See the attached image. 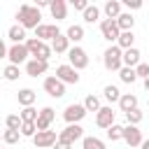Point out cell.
<instances>
[{
  "mask_svg": "<svg viewBox=\"0 0 149 149\" xmlns=\"http://www.w3.org/2000/svg\"><path fill=\"white\" fill-rule=\"evenodd\" d=\"M140 51L135 49V47H130V49H126L123 54H121V63H123V68H135L137 63H140Z\"/></svg>",
  "mask_w": 149,
  "mask_h": 149,
  "instance_id": "obj_17",
  "label": "cell"
},
{
  "mask_svg": "<svg viewBox=\"0 0 149 149\" xmlns=\"http://www.w3.org/2000/svg\"><path fill=\"white\" fill-rule=\"evenodd\" d=\"M119 107H121L123 114L130 112V109H137V95H135V93H121V98H119Z\"/></svg>",
  "mask_w": 149,
  "mask_h": 149,
  "instance_id": "obj_18",
  "label": "cell"
},
{
  "mask_svg": "<svg viewBox=\"0 0 149 149\" xmlns=\"http://www.w3.org/2000/svg\"><path fill=\"white\" fill-rule=\"evenodd\" d=\"M19 137H21V133H19V130H9V128H7V130L2 133V142H7V144H16V142H19Z\"/></svg>",
  "mask_w": 149,
  "mask_h": 149,
  "instance_id": "obj_37",
  "label": "cell"
},
{
  "mask_svg": "<svg viewBox=\"0 0 149 149\" xmlns=\"http://www.w3.org/2000/svg\"><path fill=\"white\" fill-rule=\"evenodd\" d=\"M81 105H84L86 112H98V109H100V98H98V95H86V100H84Z\"/></svg>",
  "mask_w": 149,
  "mask_h": 149,
  "instance_id": "obj_28",
  "label": "cell"
},
{
  "mask_svg": "<svg viewBox=\"0 0 149 149\" xmlns=\"http://www.w3.org/2000/svg\"><path fill=\"white\" fill-rule=\"evenodd\" d=\"M7 56V47H5V42L0 40V58H5Z\"/></svg>",
  "mask_w": 149,
  "mask_h": 149,
  "instance_id": "obj_43",
  "label": "cell"
},
{
  "mask_svg": "<svg viewBox=\"0 0 149 149\" xmlns=\"http://www.w3.org/2000/svg\"><path fill=\"white\" fill-rule=\"evenodd\" d=\"M95 123H98L100 128L114 126V112H112V107H100V109L95 112Z\"/></svg>",
  "mask_w": 149,
  "mask_h": 149,
  "instance_id": "obj_15",
  "label": "cell"
},
{
  "mask_svg": "<svg viewBox=\"0 0 149 149\" xmlns=\"http://www.w3.org/2000/svg\"><path fill=\"white\" fill-rule=\"evenodd\" d=\"M72 7L79 9V12H84V9L88 7V2H86V0H72Z\"/></svg>",
  "mask_w": 149,
  "mask_h": 149,
  "instance_id": "obj_41",
  "label": "cell"
},
{
  "mask_svg": "<svg viewBox=\"0 0 149 149\" xmlns=\"http://www.w3.org/2000/svg\"><path fill=\"white\" fill-rule=\"evenodd\" d=\"M121 133H123V126H109L107 128V140H112V142H116V140H121Z\"/></svg>",
  "mask_w": 149,
  "mask_h": 149,
  "instance_id": "obj_36",
  "label": "cell"
},
{
  "mask_svg": "<svg viewBox=\"0 0 149 149\" xmlns=\"http://www.w3.org/2000/svg\"><path fill=\"white\" fill-rule=\"evenodd\" d=\"M19 116H21V121H26V123H35V119H37V109H35V107H23Z\"/></svg>",
  "mask_w": 149,
  "mask_h": 149,
  "instance_id": "obj_31",
  "label": "cell"
},
{
  "mask_svg": "<svg viewBox=\"0 0 149 149\" xmlns=\"http://www.w3.org/2000/svg\"><path fill=\"white\" fill-rule=\"evenodd\" d=\"M102 95H105V100H109V102H119V98H121V91H119L116 86L107 84V86H105V91H102Z\"/></svg>",
  "mask_w": 149,
  "mask_h": 149,
  "instance_id": "obj_27",
  "label": "cell"
},
{
  "mask_svg": "<svg viewBox=\"0 0 149 149\" xmlns=\"http://www.w3.org/2000/svg\"><path fill=\"white\" fill-rule=\"evenodd\" d=\"M102 12H105V16H107V19L116 21V16L121 14V2H119V0H107V2H105V7H102Z\"/></svg>",
  "mask_w": 149,
  "mask_h": 149,
  "instance_id": "obj_20",
  "label": "cell"
},
{
  "mask_svg": "<svg viewBox=\"0 0 149 149\" xmlns=\"http://www.w3.org/2000/svg\"><path fill=\"white\" fill-rule=\"evenodd\" d=\"M98 19H100V9H98L95 5H88V7L84 9V21H86V23H95Z\"/></svg>",
  "mask_w": 149,
  "mask_h": 149,
  "instance_id": "obj_26",
  "label": "cell"
},
{
  "mask_svg": "<svg viewBox=\"0 0 149 149\" xmlns=\"http://www.w3.org/2000/svg\"><path fill=\"white\" fill-rule=\"evenodd\" d=\"M5 123H7V128H9V130H19L23 121H21V116H19V114H9V116L5 119Z\"/></svg>",
  "mask_w": 149,
  "mask_h": 149,
  "instance_id": "obj_35",
  "label": "cell"
},
{
  "mask_svg": "<svg viewBox=\"0 0 149 149\" xmlns=\"http://www.w3.org/2000/svg\"><path fill=\"white\" fill-rule=\"evenodd\" d=\"M135 44V35H133V30H126V33H119V37H116V47L121 49V51H126V49H130Z\"/></svg>",
  "mask_w": 149,
  "mask_h": 149,
  "instance_id": "obj_21",
  "label": "cell"
},
{
  "mask_svg": "<svg viewBox=\"0 0 149 149\" xmlns=\"http://www.w3.org/2000/svg\"><path fill=\"white\" fill-rule=\"evenodd\" d=\"M81 147L84 149H105V142L98 140V137H84L81 140Z\"/></svg>",
  "mask_w": 149,
  "mask_h": 149,
  "instance_id": "obj_32",
  "label": "cell"
},
{
  "mask_svg": "<svg viewBox=\"0 0 149 149\" xmlns=\"http://www.w3.org/2000/svg\"><path fill=\"white\" fill-rule=\"evenodd\" d=\"M49 12L56 21H63L68 16V2L65 0H49Z\"/></svg>",
  "mask_w": 149,
  "mask_h": 149,
  "instance_id": "obj_16",
  "label": "cell"
},
{
  "mask_svg": "<svg viewBox=\"0 0 149 149\" xmlns=\"http://www.w3.org/2000/svg\"><path fill=\"white\" fill-rule=\"evenodd\" d=\"M33 142L37 149H49L58 142V135H56V130H37L33 135Z\"/></svg>",
  "mask_w": 149,
  "mask_h": 149,
  "instance_id": "obj_5",
  "label": "cell"
},
{
  "mask_svg": "<svg viewBox=\"0 0 149 149\" xmlns=\"http://www.w3.org/2000/svg\"><path fill=\"white\" fill-rule=\"evenodd\" d=\"M147 107H149V100H147Z\"/></svg>",
  "mask_w": 149,
  "mask_h": 149,
  "instance_id": "obj_48",
  "label": "cell"
},
{
  "mask_svg": "<svg viewBox=\"0 0 149 149\" xmlns=\"http://www.w3.org/2000/svg\"><path fill=\"white\" fill-rule=\"evenodd\" d=\"M58 35H61V30H58L56 23H40V26L35 28V37H37L40 42H44V40H54V37H58Z\"/></svg>",
  "mask_w": 149,
  "mask_h": 149,
  "instance_id": "obj_9",
  "label": "cell"
},
{
  "mask_svg": "<svg viewBox=\"0 0 149 149\" xmlns=\"http://www.w3.org/2000/svg\"><path fill=\"white\" fill-rule=\"evenodd\" d=\"M7 37H9L14 44H23V40H26V30L16 23V26H12V28L7 30Z\"/></svg>",
  "mask_w": 149,
  "mask_h": 149,
  "instance_id": "obj_24",
  "label": "cell"
},
{
  "mask_svg": "<svg viewBox=\"0 0 149 149\" xmlns=\"http://www.w3.org/2000/svg\"><path fill=\"white\" fill-rule=\"evenodd\" d=\"M81 137H84V128H81L79 123H70L65 130H61V133H58V142L70 144V147H72L77 140H81Z\"/></svg>",
  "mask_w": 149,
  "mask_h": 149,
  "instance_id": "obj_4",
  "label": "cell"
},
{
  "mask_svg": "<svg viewBox=\"0 0 149 149\" xmlns=\"http://www.w3.org/2000/svg\"><path fill=\"white\" fill-rule=\"evenodd\" d=\"M7 58H9V65H21L26 58H28V49H26V44H12L9 49H7Z\"/></svg>",
  "mask_w": 149,
  "mask_h": 149,
  "instance_id": "obj_6",
  "label": "cell"
},
{
  "mask_svg": "<svg viewBox=\"0 0 149 149\" xmlns=\"http://www.w3.org/2000/svg\"><path fill=\"white\" fill-rule=\"evenodd\" d=\"M0 140H2V135H0Z\"/></svg>",
  "mask_w": 149,
  "mask_h": 149,
  "instance_id": "obj_49",
  "label": "cell"
},
{
  "mask_svg": "<svg viewBox=\"0 0 149 149\" xmlns=\"http://www.w3.org/2000/svg\"><path fill=\"white\" fill-rule=\"evenodd\" d=\"M44 91H47L51 98H63V95H65V84L58 81L56 77H47V79H44Z\"/></svg>",
  "mask_w": 149,
  "mask_h": 149,
  "instance_id": "obj_12",
  "label": "cell"
},
{
  "mask_svg": "<svg viewBox=\"0 0 149 149\" xmlns=\"http://www.w3.org/2000/svg\"><path fill=\"white\" fill-rule=\"evenodd\" d=\"M121 140H126L130 147H140V144H142V130H140L137 126H123Z\"/></svg>",
  "mask_w": 149,
  "mask_h": 149,
  "instance_id": "obj_13",
  "label": "cell"
},
{
  "mask_svg": "<svg viewBox=\"0 0 149 149\" xmlns=\"http://www.w3.org/2000/svg\"><path fill=\"white\" fill-rule=\"evenodd\" d=\"M2 74H5L7 81H16V79H19V68H16V65H7Z\"/></svg>",
  "mask_w": 149,
  "mask_h": 149,
  "instance_id": "obj_38",
  "label": "cell"
},
{
  "mask_svg": "<svg viewBox=\"0 0 149 149\" xmlns=\"http://www.w3.org/2000/svg\"><path fill=\"white\" fill-rule=\"evenodd\" d=\"M142 112L140 109H130V112H126V121H128V126H137L140 121H142Z\"/></svg>",
  "mask_w": 149,
  "mask_h": 149,
  "instance_id": "obj_33",
  "label": "cell"
},
{
  "mask_svg": "<svg viewBox=\"0 0 149 149\" xmlns=\"http://www.w3.org/2000/svg\"><path fill=\"white\" fill-rule=\"evenodd\" d=\"M68 49H70V42H68L65 35H58V37L51 40V51H56V54H68Z\"/></svg>",
  "mask_w": 149,
  "mask_h": 149,
  "instance_id": "obj_23",
  "label": "cell"
},
{
  "mask_svg": "<svg viewBox=\"0 0 149 149\" xmlns=\"http://www.w3.org/2000/svg\"><path fill=\"white\" fill-rule=\"evenodd\" d=\"M100 33H102V37L107 40V42H116V37H119V26H116V21H112V19H102L100 21Z\"/></svg>",
  "mask_w": 149,
  "mask_h": 149,
  "instance_id": "obj_10",
  "label": "cell"
},
{
  "mask_svg": "<svg viewBox=\"0 0 149 149\" xmlns=\"http://www.w3.org/2000/svg\"><path fill=\"white\" fill-rule=\"evenodd\" d=\"M123 5H126L128 9H140V7H142L140 0H123Z\"/></svg>",
  "mask_w": 149,
  "mask_h": 149,
  "instance_id": "obj_42",
  "label": "cell"
},
{
  "mask_svg": "<svg viewBox=\"0 0 149 149\" xmlns=\"http://www.w3.org/2000/svg\"><path fill=\"white\" fill-rule=\"evenodd\" d=\"M51 54H54V51H51V47H49L47 42H42V44H40V49H37V54H35V58H37V61H47V63H49Z\"/></svg>",
  "mask_w": 149,
  "mask_h": 149,
  "instance_id": "obj_29",
  "label": "cell"
},
{
  "mask_svg": "<svg viewBox=\"0 0 149 149\" xmlns=\"http://www.w3.org/2000/svg\"><path fill=\"white\" fill-rule=\"evenodd\" d=\"M119 79H121L123 84H133L137 77H135V70H133V68H121V70H119Z\"/></svg>",
  "mask_w": 149,
  "mask_h": 149,
  "instance_id": "obj_30",
  "label": "cell"
},
{
  "mask_svg": "<svg viewBox=\"0 0 149 149\" xmlns=\"http://www.w3.org/2000/svg\"><path fill=\"white\" fill-rule=\"evenodd\" d=\"M133 70H135V77H142V79H147V77H149V63H142V61H140Z\"/></svg>",
  "mask_w": 149,
  "mask_h": 149,
  "instance_id": "obj_40",
  "label": "cell"
},
{
  "mask_svg": "<svg viewBox=\"0 0 149 149\" xmlns=\"http://www.w3.org/2000/svg\"><path fill=\"white\" fill-rule=\"evenodd\" d=\"M47 5H49V0H37V2H35L37 9H40V7H47Z\"/></svg>",
  "mask_w": 149,
  "mask_h": 149,
  "instance_id": "obj_45",
  "label": "cell"
},
{
  "mask_svg": "<svg viewBox=\"0 0 149 149\" xmlns=\"http://www.w3.org/2000/svg\"><path fill=\"white\" fill-rule=\"evenodd\" d=\"M84 116H86V109H84V105H77V102L68 105L65 112H63V119L68 121V126H70V123H79Z\"/></svg>",
  "mask_w": 149,
  "mask_h": 149,
  "instance_id": "obj_7",
  "label": "cell"
},
{
  "mask_svg": "<svg viewBox=\"0 0 149 149\" xmlns=\"http://www.w3.org/2000/svg\"><path fill=\"white\" fill-rule=\"evenodd\" d=\"M54 149H72V147H70V144H63V142H56Z\"/></svg>",
  "mask_w": 149,
  "mask_h": 149,
  "instance_id": "obj_44",
  "label": "cell"
},
{
  "mask_svg": "<svg viewBox=\"0 0 149 149\" xmlns=\"http://www.w3.org/2000/svg\"><path fill=\"white\" fill-rule=\"evenodd\" d=\"M35 91L33 88H21L19 93H16V100H19V105H23V107H33V102H35Z\"/></svg>",
  "mask_w": 149,
  "mask_h": 149,
  "instance_id": "obj_22",
  "label": "cell"
},
{
  "mask_svg": "<svg viewBox=\"0 0 149 149\" xmlns=\"http://www.w3.org/2000/svg\"><path fill=\"white\" fill-rule=\"evenodd\" d=\"M23 44H26V49H28V56H33V58H35V54H37V49H40V44H42V42H40L37 37H30V40H26Z\"/></svg>",
  "mask_w": 149,
  "mask_h": 149,
  "instance_id": "obj_34",
  "label": "cell"
},
{
  "mask_svg": "<svg viewBox=\"0 0 149 149\" xmlns=\"http://www.w3.org/2000/svg\"><path fill=\"white\" fill-rule=\"evenodd\" d=\"M16 19H19V26L26 30V28H37L42 14H40V9L35 5H21L19 12H16Z\"/></svg>",
  "mask_w": 149,
  "mask_h": 149,
  "instance_id": "obj_1",
  "label": "cell"
},
{
  "mask_svg": "<svg viewBox=\"0 0 149 149\" xmlns=\"http://www.w3.org/2000/svg\"><path fill=\"white\" fill-rule=\"evenodd\" d=\"M121 54H123V51H121L116 44L107 47L105 54H102V65H105L109 72H119V70L123 68V63H121Z\"/></svg>",
  "mask_w": 149,
  "mask_h": 149,
  "instance_id": "obj_2",
  "label": "cell"
},
{
  "mask_svg": "<svg viewBox=\"0 0 149 149\" xmlns=\"http://www.w3.org/2000/svg\"><path fill=\"white\" fill-rule=\"evenodd\" d=\"M19 133H21L23 137H33V135L37 133V128H35V123H26V121H23L21 128H19Z\"/></svg>",
  "mask_w": 149,
  "mask_h": 149,
  "instance_id": "obj_39",
  "label": "cell"
},
{
  "mask_svg": "<svg viewBox=\"0 0 149 149\" xmlns=\"http://www.w3.org/2000/svg\"><path fill=\"white\" fill-rule=\"evenodd\" d=\"M68 61H70L68 65H70V68H74V70L79 72V70H84V68L88 65V54H86L81 47H77V44H74V47H70V49H68Z\"/></svg>",
  "mask_w": 149,
  "mask_h": 149,
  "instance_id": "obj_3",
  "label": "cell"
},
{
  "mask_svg": "<svg viewBox=\"0 0 149 149\" xmlns=\"http://www.w3.org/2000/svg\"><path fill=\"white\" fill-rule=\"evenodd\" d=\"M65 37H68V42H74V44H77V42H81V40H84V28L74 23V26H70V28H68Z\"/></svg>",
  "mask_w": 149,
  "mask_h": 149,
  "instance_id": "obj_25",
  "label": "cell"
},
{
  "mask_svg": "<svg viewBox=\"0 0 149 149\" xmlns=\"http://www.w3.org/2000/svg\"><path fill=\"white\" fill-rule=\"evenodd\" d=\"M47 70H49V63H47V61L33 58V61L26 63V74H28V77H40V74H44Z\"/></svg>",
  "mask_w": 149,
  "mask_h": 149,
  "instance_id": "obj_14",
  "label": "cell"
},
{
  "mask_svg": "<svg viewBox=\"0 0 149 149\" xmlns=\"http://www.w3.org/2000/svg\"><path fill=\"white\" fill-rule=\"evenodd\" d=\"M142 149H149V140H142V144H140Z\"/></svg>",
  "mask_w": 149,
  "mask_h": 149,
  "instance_id": "obj_46",
  "label": "cell"
},
{
  "mask_svg": "<svg viewBox=\"0 0 149 149\" xmlns=\"http://www.w3.org/2000/svg\"><path fill=\"white\" fill-rule=\"evenodd\" d=\"M144 88H147V91H149V77H147V79H144Z\"/></svg>",
  "mask_w": 149,
  "mask_h": 149,
  "instance_id": "obj_47",
  "label": "cell"
},
{
  "mask_svg": "<svg viewBox=\"0 0 149 149\" xmlns=\"http://www.w3.org/2000/svg\"><path fill=\"white\" fill-rule=\"evenodd\" d=\"M56 79L63 81V84H77V81H79V74H77V70L70 68V65H58V68H56Z\"/></svg>",
  "mask_w": 149,
  "mask_h": 149,
  "instance_id": "obj_11",
  "label": "cell"
},
{
  "mask_svg": "<svg viewBox=\"0 0 149 149\" xmlns=\"http://www.w3.org/2000/svg\"><path fill=\"white\" fill-rule=\"evenodd\" d=\"M116 26H119V30H121V33H126V30H133V26H135V19H133V14H130V12H121V14L116 16Z\"/></svg>",
  "mask_w": 149,
  "mask_h": 149,
  "instance_id": "obj_19",
  "label": "cell"
},
{
  "mask_svg": "<svg viewBox=\"0 0 149 149\" xmlns=\"http://www.w3.org/2000/svg\"><path fill=\"white\" fill-rule=\"evenodd\" d=\"M54 119H56V112H54L51 107H42V109L37 112L35 128H37V130H49V126L54 123Z\"/></svg>",
  "mask_w": 149,
  "mask_h": 149,
  "instance_id": "obj_8",
  "label": "cell"
}]
</instances>
